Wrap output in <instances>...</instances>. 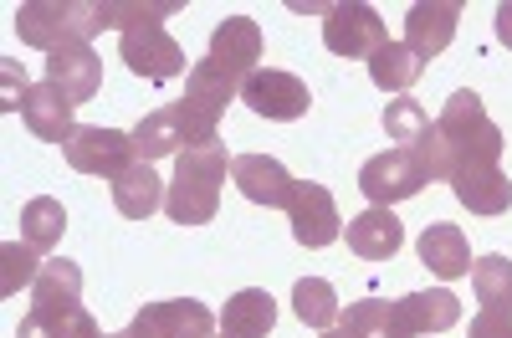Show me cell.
<instances>
[{
    "mask_svg": "<svg viewBox=\"0 0 512 338\" xmlns=\"http://www.w3.org/2000/svg\"><path fill=\"white\" fill-rule=\"evenodd\" d=\"M451 190H456V200L472 210V216H502V210H512V180L502 175L497 164H466V169H456Z\"/></svg>",
    "mask_w": 512,
    "mask_h": 338,
    "instance_id": "cell-18",
    "label": "cell"
},
{
    "mask_svg": "<svg viewBox=\"0 0 512 338\" xmlns=\"http://www.w3.org/2000/svg\"><path fill=\"white\" fill-rule=\"evenodd\" d=\"M210 62H216L226 77L246 82L256 72V57H262V26H256L251 16H226L216 31H210Z\"/></svg>",
    "mask_w": 512,
    "mask_h": 338,
    "instance_id": "cell-12",
    "label": "cell"
},
{
    "mask_svg": "<svg viewBox=\"0 0 512 338\" xmlns=\"http://www.w3.org/2000/svg\"><path fill=\"white\" fill-rule=\"evenodd\" d=\"M118 57H123L128 72H139V77H149V82H169V77L185 72V47H180V41L169 36L164 26L128 31L123 47H118Z\"/></svg>",
    "mask_w": 512,
    "mask_h": 338,
    "instance_id": "cell-10",
    "label": "cell"
},
{
    "mask_svg": "<svg viewBox=\"0 0 512 338\" xmlns=\"http://www.w3.org/2000/svg\"><path fill=\"white\" fill-rule=\"evenodd\" d=\"M98 323L88 308H31L16 328V338H93Z\"/></svg>",
    "mask_w": 512,
    "mask_h": 338,
    "instance_id": "cell-24",
    "label": "cell"
},
{
    "mask_svg": "<svg viewBox=\"0 0 512 338\" xmlns=\"http://www.w3.org/2000/svg\"><path fill=\"white\" fill-rule=\"evenodd\" d=\"M16 31L26 47H41V52L88 41L93 31H103L98 0H26V6H16Z\"/></svg>",
    "mask_w": 512,
    "mask_h": 338,
    "instance_id": "cell-2",
    "label": "cell"
},
{
    "mask_svg": "<svg viewBox=\"0 0 512 338\" xmlns=\"http://www.w3.org/2000/svg\"><path fill=\"white\" fill-rule=\"evenodd\" d=\"M323 41H328V52H333V57H349V62L364 57V62H369L390 36H384L379 11H374V6H359V0H354V6H328Z\"/></svg>",
    "mask_w": 512,
    "mask_h": 338,
    "instance_id": "cell-9",
    "label": "cell"
},
{
    "mask_svg": "<svg viewBox=\"0 0 512 338\" xmlns=\"http://www.w3.org/2000/svg\"><path fill=\"white\" fill-rule=\"evenodd\" d=\"M344 328H349V338H395V303L364 298V303L349 308Z\"/></svg>",
    "mask_w": 512,
    "mask_h": 338,
    "instance_id": "cell-33",
    "label": "cell"
},
{
    "mask_svg": "<svg viewBox=\"0 0 512 338\" xmlns=\"http://www.w3.org/2000/svg\"><path fill=\"white\" fill-rule=\"evenodd\" d=\"M226 164H231L226 159V144H205V149L175 154V180H169V195H164V216L180 221V226L216 221Z\"/></svg>",
    "mask_w": 512,
    "mask_h": 338,
    "instance_id": "cell-1",
    "label": "cell"
},
{
    "mask_svg": "<svg viewBox=\"0 0 512 338\" xmlns=\"http://www.w3.org/2000/svg\"><path fill=\"white\" fill-rule=\"evenodd\" d=\"M472 287L487 308H507L512 313V262L507 257H482L472 262Z\"/></svg>",
    "mask_w": 512,
    "mask_h": 338,
    "instance_id": "cell-30",
    "label": "cell"
},
{
    "mask_svg": "<svg viewBox=\"0 0 512 338\" xmlns=\"http://www.w3.org/2000/svg\"><path fill=\"white\" fill-rule=\"evenodd\" d=\"M231 98H241V82L236 77H226L210 57H200L190 72H185V108L190 113H200L205 123H221V113H226V103Z\"/></svg>",
    "mask_w": 512,
    "mask_h": 338,
    "instance_id": "cell-20",
    "label": "cell"
},
{
    "mask_svg": "<svg viewBox=\"0 0 512 338\" xmlns=\"http://www.w3.org/2000/svg\"><path fill=\"white\" fill-rule=\"evenodd\" d=\"M164 195H169L164 180L154 175V164H144V159H134V164H128L123 175L113 180V205L123 210L128 221H149L154 210L164 205Z\"/></svg>",
    "mask_w": 512,
    "mask_h": 338,
    "instance_id": "cell-22",
    "label": "cell"
},
{
    "mask_svg": "<svg viewBox=\"0 0 512 338\" xmlns=\"http://www.w3.org/2000/svg\"><path fill=\"white\" fill-rule=\"evenodd\" d=\"M231 180H236V190L246 200L267 205V210H292L297 185H303V180H292L272 154H241V159H231Z\"/></svg>",
    "mask_w": 512,
    "mask_h": 338,
    "instance_id": "cell-11",
    "label": "cell"
},
{
    "mask_svg": "<svg viewBox=\"0 0 512 338\" xmlns=\"http://www.w3.org/2000/svg\"><path fill=\"white\" fill-rule=\"evenodd\" d=\"M323 338H349V328H328Z\"/></svg>",
    "mask_w": 512,
    "mask_h": 338,
    "instance_id": "cell-37",
    "label": "cell"
},
{
    "mask_svg": "<svg viewBox=\"0 0 512 338\" xmlns=\"http://www.w3.org/2000/svg\"><path fill=\"white\" fill-rule=\"evenodd\" d=\"M425 129H431V118H425V108L415 98H390V108H384V134L395 139V149H410L415 139H425Z\"/></svg>",
    "mask_w": 512,
    "mask_h": 338,
    "instance_id": "cell-31",
    "label": "cell"
},
{
    "mask_svg": "<svg viewBox=\"0 0 512 338\" xmlns=\"http://www.w3.org/2000/svg\"><path fill=\"white\" fill-rule=\"evenodd\" d=\"M425 185V169L415 164V154L410 149H384V154H374V159H364V169H359V190L369 195V205H400V200H410V195H420Z\"/></svg>",
    "mask_w": 512,
    "mask_h": 338,
    "instance_id": "cell-6",
    "label": "cell"
},
{
    "mask_svg": "<svg viewBox=\"0 0 512 338\" xmlns=\"http://www.w3.org/2000/svg\"><path fill=\"white\" fill-rule=\"evenodd\" d=\"M410 154H415V164L425 169V180H451V175H456V159H451L441 129H425V139H415Z\"/></svg>",
    "mask_w": 512,
    "mask_h": 338,
    "instance_id": "cell-34",
    "label": "cell"
},
{
    "mask_svg": "<svg viewBox=\"0 0 512 338\" xmlns=\"http://www.w3.org/2000/svg\"><path fill=\"white\" fill-rule=\"evenodd\" d=\"M128 338H216V313L195 298L144 303L128 323Z\"/></svg>",
    "mask_w": 512,
    "mask_h": 338,
    "instance_id": "cell-7",
    "label": "cell"
},
{
    "mask_svg": "<svg viewBox=\"0 0 512 338\" xmlns=\"http://www.w3.org/2000/svg\"><path fill=\"white\" fill-rule=\"evenodd\" d=\"M0 262H6V277H0V292H6V298L21 292V287H36L41 267H47L36 257V246H26V241H6L0 246Z\"/></svg>",
    "mask_w": 512,
    "mask_h": 338,
    "instance_id": "cell-32",
    "label": "cell"
},
{
    "mask_svg": "<svg viewBox=\"0 0 512 338\" xmlns=\"http://www.w3.org/2000/svg\"><path fill=\"white\" fill-rule=\"evenodd\" d=\"M472 338H512V313L507 308H482L472 318Z\"/></svg>",
    "mask_w": 512,
    "mask_h": 338,
    "instance_id": "cell-35",
    "label": "cell"
},
{
    "mask_svg": "<svg viewBox=\"0 0 512 338\" xmlns=\"http://www.w3.org/2000/svg\"><path fill=\"white\" fill-rule=\"evenodd\" d=\"M221 338H231V333H221Z\"/></svg>",
    "mask_w": 512,
    "mask_h": 338,
    "instance_id": "cell-39",
    "label": "cell"
},
{
    "mask_svg": "<svg viewBox=\"0 0 512 338\" xmlns=\"http://www.w3.org/2000/svg\"><path fill=\"white\" fill-rule=\"evenodd\" d=\"M241 103L262 118H277V123H292L313 108V93L303 77L292 72H277V67H256L246 82H241Z\"/></svg>",
    "mask_w": 512,
    "mask_h": 338,
    "instance_id": "cell-5",
    "label": "cell"
},
{
    "mask_svg": "<svg viewBox=\"0 0 512 338\" xmlns=\"http://www.w3.org/2000/svg\"><path fill=\"white\" fill-rule=\"evenodd\" d=\"M497 41L512 52V0H502V6H497Z\"/></svg>",
    "mask_w": 512,
    "mask_h": 338,
    "instance_id": "cell-36",
    "label": "cell"
},
{
    "mask_svg": "<svg viewBox=\"0 0 512 338\" xmlns=\"http://www.w3.org/2000/svg\"><path fill=\"white\" fill-rule=\"evenodd\" d=\"M62 231H67V210H62V200H52V195L26 200V210H21V241H26V246L52 251V246L62 241Z\"/></svg>",
    "mask_w": 512,
    "mask_h": 338,
    "instance_id": "cell-27",
    "label": "cell"
},
{
    "mask_svg": "<svg viewBox=\"0 0 512 338\" xmlns=\"http://www.w3.org/2000/svg\"><path fill=\"white\" fill-rule=\"evenodd\" d=\"M128 139H134V159L154 164L164 154H185V149L221 144V123H205L200 113H190L185 103H175V108H154L149 118H139V129L128 134Z\"/></svg>",
    "mask_w": 512,
    "mask_h": 338,
    "instance_id": "cell-4",
    "label": "cell"
},
{
    "mask_svg": "<svg viewBox=\"0 0 512 338\" xmlns=\"http://www.w3.org/2000/svg\"><path fill=\"white\" fill-rule=\"evenodd\" d=\"M461 26V0H420L405 16V47L425 62V57H441L451 47V36Z\"/></svg>",
    "mask_w": 512,
    "mask_h": 338,
    "instance_id": "cell-14",
    "label": "cell"
},
{
    "mask_svg": "<svg viewBox=\"0 0 512 338\" xmlns=\"http://www.w3.org/2000/svg\"><path fill=\"white\" fill-rule=\"evenodd\" d=\"M93 338H128V333H93Z\"/></svg>",
    "mask_w": 512,
    "mask_h": 338,
    "instance_id": "cell-38",
    "label": "cell"
},
{
    "mask_svg": "<svg viewBox=\"0 0 512 338\" xmlns=\"http://www.w3.org/2000/svg\"><path fill=\"white\" fill-rule=\"evenodd\" d=\"M400 246H405V226L390 205H369L364 216L349 221V251L364 262H390Z\"/></svg>",
    "mask_w": 512,
    "mask_h": 338,
    "instance_id": "cell-19",
    "label": "cell"
},
{
    "mask_svg": "<svg viewBox=\"0 0 512 338\" xmlns=\"http://www.w3.org/2000/svg\"><path fill=\"white\" fill-rule=\"evenodd\" d=\"M47 82L62 88L72 103H93L103 88V57L88 47V41H72V47L47 52Z\"/></svg>",
    "mask_w": 512,
    "mask_h": 338,
    "instance_id": "cell-13",
    "label": "cell"
},
{
    "mask_svg": "<svg viewBox=\"0 0 512 338\" xmlns=\"http://www.w3.org/2000/svg\"><path fill=\"white\" fill-rule=\"evenodd\" d=\"M292 236H297V246H328V241H338V205H333V195L323 190V185H297V200H292Z\"/></svg>",
    "mask_w": 512,
    "mask_h": 338,
    "instance_id": "cell-17",
    "label": "cell"
},
{
    "mask_svg": "<svg viewBox=\"0 0 512 338\" xmlns=\"http://www.w3.org/2000/svg\"><path fill=\"white\" fill-rule=\"evenodd\" d=\"M31 292H36V308H77V298H82V267L67 262V257H52L47 267H41Z\"/></svg>",
    "mask_w": 512,
    "mask_h": 338,
    "instance_id": "cell-28",
    "label": "cell"
},
{
    "mask_svg": "<svg viewBox=\"0 0 512 338\" xmlns=\"http://www.w3.org/2000/svg\"><path fill=\"white\" fill-rule=\"evenodd\" d=\"M415 251H420V262L431 267L436 277H446V282L472 277V246H466V236L456 226H425Z\"/></svg>",
    "mask_w": 512,
    "mask_h": 338,
    "instance_id": "cell-21",
    "label": "cell"
},
{
    "mask_svg": "<svg viewBox=\"0 0 512 338\" xmlns=\"http://www.w3.org/2000/svg\"><path fill=\"white\" fill-rule=\"evenodd\" d=\"M67 164L77 175H103V180H118L128 164H134V139L118 134V129H93V123H77V134L67 139Z\"/></svg>",
    "mask_w": 512,
    "mask_h": 338,
    "instance_id": "cell-8",
    "label": "cell"
},
{
    "mask_svg": "<svg viewBox=\"0 0 512 338\" xmlns=\"http://www.w3.org/2000/svg\"><path fill=\"white\" fill-rule=\"evenodd\" d=\"M292 313L303 318L308 328L328 333V328L338 323V292H333L323 277H303V282L292 287Z\"/></svg>",
    "mask_w": 512,
    "mask_h": 338,
    "instance_id": "cell-29",
    "label": "cell"
},
{
    "mask_svg": "<svg viewBox=\"0 0 512 338\" xmlns=\"http://www.w3.org/2000/svg\"><path fill=\"white\" fill-rule=\"evenodd\" d=\"M461 318V303L451 298L446 287H431V292H405L395 303V338H420V333H446L456 328Z\"/></svg>",
    "mask_w": 512,
    "mask_h": 338,
    "instance_id": "cell-16",
    "label": "cell"
},
{
    "mask_svg": "<svg viewBox=\"0 0 512 338\" xmlns=\"http://www.w3.org/2000/svg\"><path fill=\"white\" fill-rule=\"evenodd\" d=\"M72 113H77V103H72L62 88H52V82H36V88L21 93V118H26V129H31L36 139H47V144H62V149H67V139L77 134Z\"/></svg>",
    "mask_w": 512,
    "mask_h": 338,
    "instance_id": "cell-15",
    "label": "cell"
},
{
    "mask_svg": "<svg viewBox=\"0 0 512 338\" xmlns=\"http://www.w3.org/2000/svg\"><path fill=\"white\" fill-rule=\"evenodd\" d=\"M436 129H441L456 169H466V164H497L502 159V129L487 118V108H482V98L472 88L451 93V103L436 118Z\"/></svg>",
    "mask_w": 512,
    "mask_h": 338,
    "instance_id": "cell-3",
    "label": "cell"
},
{
    "mask_svg": "<svg viewBox=\"0 0 512 338\" xmlns=\"http://www.w3.org/2000/svg\"><path fill=\"white\" fill-rule=\"evenodd\" d=\"M272 323H277V298L262 292V287L236 292V298L226 303V313H221V333H231V338H267Z\"/></svg>",
    "mask_w": 512,
    "mask_h": 338,
    "instance_id": "cell-23",
    "label": "cell"
},
{
    "mask_svg": "<svg viewBox=\"0 0 512 338\" xmlns=\"http://www.w3.org/2000/svg\"><path fill=\"white\" fill-rule=\"evenodd\" d=\"M175 11H185V0H98L103 31L118 26L123 36L128 31H144V26H159L164 16H175Z\"/></svg>",
    "mask_w": 512,
    "mask_h": 338,
    "instance_id": "cell-25",
    "label": "cell"
},
{
    "mask_svg": "<svg viewBox=\"0 0 512 338\" xmlns=\"http://www.w3.org/2000/svg\"><path fill=\"white\" fill-rule=\"evenodd\" d=\"M425 72V62L405 47V41H384V47L369 57V77H374V88H384V93H405V88H415V77Z\"/></svg>",
    "mask_w": 512,
    "mask_h": 338,
    "instance_id": "cell-26",
    "label": "cell"
}]
</instances>
